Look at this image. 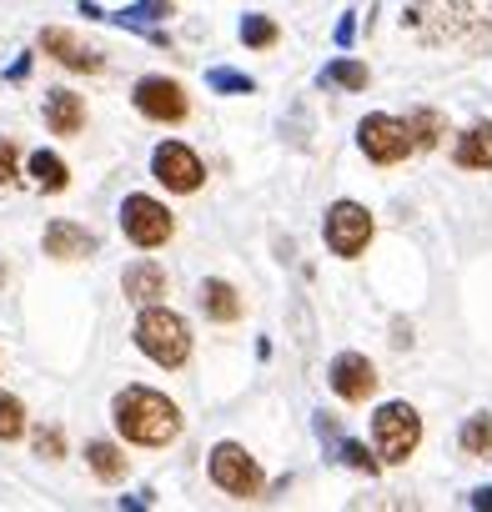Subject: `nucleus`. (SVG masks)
<instances>
[{"label": "nucleus", "instance_id": "1", "mask_svg": "<svg viewBox=\"0 0 492 512\" xmlns=\"http://www.w3.org/2000/svg\"><path fill=\"white\" fill-rule=\"evenodd\" d=\"M111 417H116V432H121L126 442H136V447H166V442L181 437V412H176V402H166V397L151 392V387H126V392H116Z\"/></svg>", "mask_w": 492, "mask_h": 512}, {"label": "nucleus", "instance_id": "2", "mask_svg": "<svg viewBox=\"0 0 492 512\" xmlns=\"http://www.w3.org/2000/svg\"><path fill=\"white\" fill-rule=\"evenodd\" d=\"M136 347L156 362V367H181L186 357H191V332H186V322L176 317V312H166V307H146L141 312V322H136Z\"/></svg>", "mask_w": 492, "mask_h": 512}, {"label": "nucleus", "instance_id": "3", "mask_svg": "<svg viewBox=\"0 0 492 512\" xmlns=\"http://www.w3.org/2000/svg\"><path fill=\"white\" fill-rule=\"evenodd\" d=\"M372 442H377L382 462H407L417 452V442H422V417L407 402H387L372 417Z\"/></svg>", "mask_w": 492, "mask_h": 512}, {"label": "nucleus", "instance_id": "4", "mask_svg": "<svg viewBox=\"0 0 492 512\" xmlns=\"http://www.w3.org/2000/svg\"><path fill=\"white\" fill-rule=\"evenodd\" d=\"M121 231H126L131 246L156 251V246L171 241L176 221H171V211H166L156 196H126V201H121Z\"/></svg>", "mask_w": 492, "mask_h": 512}, {"label": "nucleus", "instance_id": "5", "mask_svg": "<svg viewBox=\"0 0 492 512\" xmlns=\"http://www.w3.org/2000/svg\"><path fill=\"white\" fill-rule=\"evenodd\" d=\"M211 482L231 497H257L262 492V467H257V457H246V447L216 442L211 447Z\"/></svg>", "mask_w": 492, "mask_h": 512}, {"label": "nucleus", "instance_id": "6", "mask_svg": "<svg viewBox=\"0 0 492 512\" xmlns=\"http://www.w3.org/2000/svg\"><path fill=\"white\" fill-rule=\"evenodd\" d=\"M322 231H327V246H332L337 256H362L367 241H372V216H367V206H357V201H337V206L327 211Z\"/></svg>", "mask_w": 492, "mask_h": 512}, {"label": "nucleus", "instance_id": "7", "mask_svg": "<svg viewBox=\"0 0 492 512\" xmlns=\"http://www.w3.org/2000/svg\"><path fill=\"white\" fill-rule=\"evenodd\" d=\"M131 101H136V111H141L146 121H161V126H166V121L176 126V121H186V111H191V106H186V91H181L176 81H166V76H141L136 91H131Z\"/></svg>", "mask_w": 492, "mask_h": 512}, {"label": "nucleus", "instance_id": "8", "mask_svg": "<svg viewBox=\"0 0 492 512\" xmlns=\"http://www.w3.org/2000/svg\"><path fill=\"white\" fill-rule=\"evenodd\" d=\"M357 146H362L367 161H377V166H397V161L412 151L407 126H402L397 116H367V121L357 126Z\"/></svg>", "mask_w": 492, "mask_h": 512}, {"label": "nucleus", "instance_id": "9", "mask_svg": "<svg viewBox=\"0 0 492 512\" xmlns=\"http://www.w3.org/2000/svg\"><path fill=\"white\" fill-rule=\"evenodd\" d=\"M151 171H156V181L166 186V191H181V196H191L196 186H201V161H196V151L191 146H181V141H161L156 146V156H151Z\"/></svg>", "mask_w": 492, "mask_h": 512}, {"label": "nucleus", "instance_id": "10", "mask_svg": "<svg viewBox=\"0 0 492 512\" xmlns=\"http://www.w3.org/2000/svg\"><path fill=\"white\" fill-rule=\"evenodd\" d=\"M332 392L342 397V402H367L372 392H377V367L362 357V352H342L337 362H332Z\"/></svg>", "mask_w": 492, "mask_h": 512}, {"label": "nucleus", "instance_id": "11", "mask_svg": "<svg viewBox=\"0 0 492 512\" xmlns=\"http://www.w3.org/2000/svg\"><path fill=\"white\" fill-rule=\"evenodd\" d=\"M41 51L56 56L66 71H101V66H106L101 51L86 46V41H81L76 31H66V26H46V31H41Z\"/></svg>", "mask_w": 492, "mask_h": 512}, {"label": "nucleus", "instance_id": "12", "mask_svg": "<svg viewBox=\"0 0 492 512\" xmlns=\"http://www.w3.org/2000/svg\"><path fill=\"white\" fill-rule=\"evenodd\" d=\"M96 251V236L76 221H51L46 226V256H61V262H81V256Z\"/></svg>", "mask_w": 492, "mask_h": 512}, {"label": "nucleus", "instance_id": "13", "mask_svg": "<svg viewBox=\"0 0 492 512\" xmlns=\"http://www.w3.org/2000/svg\"><path fill=\"white\" fill-rule=\"evenodd\" d=\"M121 292H126V302L151 307V302H161V297H166V272H161L156 262H136V267H126Z\"/></svg>", "mask_w": 492, "mask_h": 512}, {"label": "nucleus", "instance_id": "14", "mask_svg": "<svg viewBox=\"0 0 492 512\" xmlns=\"http://www.w3.org/2000/svg\"><path fill=\"white\" fill-rule=\"evenodd\" d=\"M452 161H457L462 171H492V121H477V126H467V131L457 136V151H452Z\"/></svg>", "mask_w": 492, "mask_h": 512}, {"label": "nucleus", "instance_id": "15", "mask_svg": "<svg viewBox=\"0 0 492 512\" xmlns=\"http://www.w3.org/2000/svg\"><path fill=\"white\" fill-rule=\"evenodd\" d=\"M46 126H51L56 136H76V131L86 126V101H81L76 91H51V96H46Z\"/></svg>", "mask_w": 492, "mask_h": 512}, {"label": "nucleus", "instance_id": "16", "mask_svg": "<svg viewBox=\"0 0 492 512\" xmlns=\"http://www.w3.org/2000/svg\"><path fill=\"white\" fill-rule=\"evenodd\" d=\"M201 312H206L211 322H236V317H241V297H236V287L221 282V277L201 282Z\"/></svg>", "mask_w": 492, "mask_h": 512}, {"label": "nucleus", "instance_id": "17", "mask_svg": "<svg viewBox=\"0 0 492 512\" xmlns=\"http://www.w3.org/2000/svg\"><path fill=\"white\" fill-rule=\"evenodd\" d=\"M402 126H407V141H412V151H432V146L447 136V121H442L437 111H427V106H422V111H412Z\"/></svg>", "mask_w": 492, "mask_h": 512}, {"label": "nucleus", "instance_id": "18", "mask_svg": "<svg viewBox=\"0 0 492 512\" xmlns=\"http://www.w3.org/2000/svg\"><path fill=\"white\" fill-rule=\"evenodd\" d=\"M31 176H36L41 191H66L71 186V171H66V161L56 151H36L31 156Z\"/></svg>", "mask_w": 492, "mask_h": 512}, {"label": "nucleus", "instance_id": "19", "mask_svg": "<svg viewBox=\"0 0 492 512\" xmlns=\"http://www.w3.org/2000/svg\"><path fill=\"white\" fill-rule=\"evenodd\" d=\"M86 462H91V472H96L101 482H121V477H126V457H121V447H111V442H91V447H86Z\"/></svg>", "mask_w": 492, "mask_h": 512}, {"label": "nucleus", "instance_id": "20", "mask_svg": "<svg viewBox=\"0 0 492 512\" xmlns=\"http://www.w3.org/2000/svg\"><path fill=\"white\" fill-rule=\"evenodd\" d=\"M322 86H342V91H367V66L362 61H332L322 71Z\"/></svg>", "mask_w": 492, "mask_h": 512}, {"label": "nucleus", "instance_id": "21", "mask_svg": "<svg viewBox=\"0 0 492 512\" xmlns=\"http://www.w3.org/2000/svg\"><path fill=\"white\" fill-rule=\"evenodd\" d=\"M462 452H467V457H487V452H492V417H487V412L467 417V427H462Z\"/></svg>", "mask_w": 492, "mask_h": 512}, {"label": "nucleus", "instance_id": "22", "mask_svg": "<svg viewBox=\"0 0 492 512\" xmlns=\"http://www.w3.org/2000/svg\"><path fill=\"white\" fill-rule=\"evenodd\" d=\"M16 437H26V407L21 397L0 392V442H16Z\"/></svg>", "mask_w": 492, "mask_h": 512}, {"label": "nucleus", "instance_id": "23", "mask_svg": "<svg viewBox=\"0 0 492 512\" xmlns=\"http://www.w3.org/2000/svg\"><path fill=\"white\" fill-rule=\"evenodd\" d=\"M277 36H282V31H277V21H272V16H246V21H241V41L252 46V51L277 46Z\"/></svg>", "mask_w": 492, "mask_h": 512}, {"label": "nucleus", "instance_id": "24", "mask_svg": "<svg viewBox=\"0 0 492 512\" xmlns=\"http://www.w3.org/2000/svg\"><path fill=\"white\" fill-rule=\"evenodd\" d=\"M206 86H211V91H231V96H252V91H257V81H252V76H241V71H226V66L206 71Z\"/></svg>", "mask_w": 492, "mask_h": 512}, {"label": "nucleus", "instance_id": "25", "mask_svg": "<svg viewBox=\"0 0 492 512\" xmlns=\"http://www.w3.org/2000/svg\"><path fill=\"white\" fill-rule=\"evenodd\" d=\"M156 16H171V0H141V6H131V11H121V16H111V21L141 26V21H156Z\"/></svg>", "mask_w": 492, "mask_h": 512}, {"label": "nucleus", "instance_id": "26", "mask_svg": "<svg viewBox=\"0 0 492 512\" xmlns=\"http://www.w3.org/2000/svg\"><path fill=\"white\" fill-rule=\"evenodd\" d=\"M342 462H347L352 472H367V477H377V457H372L362 442H342Z\"/></svg>", "mask_w": 492, "mask_h": 512}, {"label": "nucleus", "instance_id": "27", "mask_svg": "<svg viewBox=\"0 0 492 512\" xmlns=\"http://www.w3.org/2000/svg\"><path fill=\"white\" fill-rule=\"evenodd\" d=\"M21 171H16V141L11 136H0V186H11Z\"/></svg>", "mask_w": 492, "mask_h": 512}, {"label": "nucleus", "instance_id": "28", "mask_svg": "<svg viewBox=\"0 0 492 512\" xmlns=\"http://www.w3.org/2000/svg\"><path fill=\"white\" fill-rule=\"evenodd\" d=\"M36 452H41V457H61V452H66V437H61L56 427H41V432H36Z\"/></svg>", "mask_w": 492, "mask_h": 512}, {"label": "nucleus", "instance_id": "29", "mask_svg": "<svg viewBox=\"0 0 492 512\" xmlns=\"http://www.w3.org/2000/svg\"><path fill=\"white\" fill-rule=\"evenodd\" d=\"M352 36H357V21H352V16H347V21H342V26H337V46H352Z\"/></svg>", "mask_w": 492, "mask_h": 512}, {"label": "nucleus", "instance_id": "30", "mask_svg": "<svg viewBox=\"0 0 492 512\" xmlns=\"http://www.w3.org/2000/svg\"><path fill=\"white\" fill-rule=\"evenodd\" d=\"M472 507H492V487H477L472 492Z\"/></svg>", "mask_w": 492, "mask_h": 512}]
</instances>
